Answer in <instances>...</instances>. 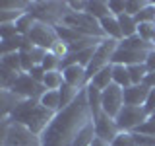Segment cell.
Here are the masks:
<instances>
[{
    "instance_id": "35",
    "label": "cell",
    "mask_w": 155,
    "mask_h": 146,
    "mask_svg": "<svg viewBox=\"0 0 155 146\" xmlns=\"http://www.w3.org/2000/svg\"><path fill=\"white\" fill-rule=\"evenodd\" d=\"M153 31H155V23H140L138 26V35L142 37L143 41H147V43H151Z\"/></svg>"
},
{
    "instance_id": "28",
    "label": "cell",
    "mask_w": 155,
    "mask_h": 146,
    "mask_svg": "<svg viewBox=\"0 0 155 146\" xmlns=\"http://www.w3.org/2000/svg\"><path fill=\"white\" fill-rule=\"evenodd\" d=\"M0 64L10 68V70L14 72H19L21 74V57H19V53H8V55H2V61H0Z\"/></svg>"
},
{
    "instance_id": "36",
    "label": "cell",
    "mask_w": 155,
    "mask_h": 146,
    "mask_svg": "<svg viewBox=\"0 0 155 146\" xmlns=\"http://www.w3.org/2000/svg\"><path fill=\"white\" fill-rule=\"evenodd\" d=\"M16 35H19L16 29V23H0V37H2V41L4 39H12Z\"/></svg>"
},
{
    "instance_id": "22",
    "label": "cell",
    "mask_w": 155,
    "mask_h": 146,
    "mask_svg": "<svg viewBox=\"0 0 155 146\" xmlns=\"http://www.w3.org/2000/svg\"><path fill=\"white\" fill-rule=\"evenodd\" d=\"M81 90H78V88H74V86H70V84H62V88L58 90V94H60V111L62 109H66L68 105H72L74 103V99L78 97V94H80Z\"/></svg>"
},
{
    "instance_id": "43",
    "label": "cell",
    "mask_w": 155,
    "mask_h": 146,
    "mask_svg": "<svg viewBox=\"0 0 155 146\" xmlns=\"http://www.w3.org/2000/svg\"><path fill=\"white\" fill-rule=\"evenodd\" d=\"M143 84L147 86V88H155V72H149L147 76H145V80H143Z\"/></svg>"
},
{
    "instance_id": "44",
    "label": "cell",
    "mask_w": 155,
    "mask_h": 146,
    "mask_svg": "<svg viewBox=\"0 0 155 146\" xmlns=\"http://www.w3.org/2000/svg\"><path fill=\"white\" fill-rule=\"evenodd\" d=\"M91 146H110V144H109V142H105V140H101V138H95Z\"/></svg>"
},
{
    "instance_id": "41",
    "label": "cell",
    "mask_w": 155,
    "mask_h": 146,
    "mask_svg": "<svg viewBox=\"0 0 155 146\" xmlns=\"http://www.w3.org/2000/svg\"><path fill=\"white\" fill-rule=\"evenodd\" d=\"M145 111H147V115L151 117L155 113V88H151L149 90V96H147V101H145Z\"/></svg>"
},
{
    "instance_id": "29",
    "label": "cell",
    "mask_w": 155,
    "mask_h": 146,
    "mask_svg": "<svg viewBox=\"0 0 155 146\" xmlns=\"http://www.w3.org/2000/svg\"><path fill=\"white\" fill-rule=\"evenodd\" d=\"M128 72H130L132 84H143L145 76L149 74V70H147L145 64H132V66H128Z\"/></svg>"
},
{
    "instance_id": "14",
    "label": "cell",
    "mask_w": 155,
    "mask_h": 146,
    "mask_svg": "<svg viewBox=\"0 0 155 146\" xmlns=\"http://www.w3.org/2000/svg\"><path fill=\"white\" fill-rule=\"evenodd\" d=\"M149 90L145 84H132L124 90V105H145L149 96Z\"/></svg>"
},
{
    "instance_id": "24",
    "label": "cell",
    "mask_w": 155,
    "mask_h": 146,
    "mask_svg": "<svg viewBox=\"0 0 155 146\" xmlns=\"http://www.w3.org/2000/svg\"><path fill=\"white\" fill-rule=\"evenodd\" d=\"M25 39L23 35H16L12 39H4L2 43H0V51H2V55H8V53H19L25 45Z\"/></svg>"
},
{
    "instance_id": "42",
    "label": "cell",
    "mask_w": 155,
    "mask_h": 146,
    "mask_svg": "<svg viewBox=\"0 0 155 146\" xmlns=\"http://www.w3.org/2000/svg\"><path fill=\"white\" fill-rule=\"evenodd\" d=\"M145 66H147L149 72H155V49L147 53V58H145Z\"/></svg>"
},
{
    "instance_id": "33",
    "label": "cell",
    "mask_w": 155,
    "mask_h": 146,
    "mask_svg": "<svg viewBox=\"0 0 155 146\" xmlns=\"http://www.w3.org/2000/svg\"><path fill=\"white\" fill-rule=\"evenodd\" d=\"M110 146H136V138L134 133H126V130H120L118 136L110 142Z\"/></svg>"
},
{
    "instance_id": "9",
    "label": "cell",
    "mask_w": 155,
    "mask_h": 146,
    "mask_svg": "<svg viewBox=\"0 0 155 146\" xmlns=\"http://www.w3.org/2000/svg\"><path fill=\"white\" fill-rule=\"evenodd\" d=\"M27 39L35 47H41V49H45V51H51V49L54 47V43L58 41V35H56V29L52 26H47V23L37 22L35 26H33V29L29 31Z\"/></svg>"
},
{
    "instance_id": "26",
    "label": "cell",
    "mask_w": 155,
    "mask_h": 146,
    "mask_svg": "<svg viewBox=\"0 0 155 146\" xmlns=\"http://www.w3.org/2000/svg\"><path fill=\"white\" fill-rule=\"evenodd\" d=\"M62 84H64V76H62V70H54V72H47L45 80H43V86L47 90H60Z\"/></svg>"
},
{
    "instance_id": "20",
    "label": "cell",
    "mask_w": 155,
    "mask_h": 146,
    "mask_svg": "<svg viewBox=\"0 0 155 146\" xmlns=\"http://www.w3.org/2000/svg\"><path fill=\"white\" fill-rule=\"evenodd\" d=\"M113 84L120 86L122 90H126L128 86H132L128 66H124V64H113Z\"/></svg>"
},
{
    "instance_id": "6",
    "label": "cell",
    "mask_w": 155,
    "mask_h": 146,
    "mask_svg": "<svg viewBox=\"0 0 155 146\" xmlns=\"http://www.w3.org/2000/svg\"><path fill=\"white\" fill-rule=\"evenodd\" d=\"M149 119L145 107L142 105H124L120 109V113L116 115V125H118L120 130H126V133H134L140 125H143L145 121Z\"/></svg>"
},
{
    "instance_id": "4",
    "label": "cell",
    "mask_w": 155,
    "mask_h": 146,
    "mask_svg": "<svg viewBox=\"0 0 155 146\" xmlns=\"http://www.w3.org/2000/svg\"><path fill=\"white\" fill-rule=\"evenodd\" d=\"M62 23L72 29H76L78 33H81V35L85 37H97V39H107L103 29H101V23L99 19H95L93 16H89L87 12L84 14H74L70 12L68 16L62 19Z\"/></svg>"
},
{
    "instance_id": "23",
    "label": "cell",
    "mask_w": 155,
    "mask_h": 146,
    "mask_svg": "<svg viewBox=\"0 0 155 146\" xmlns=\"http://www.w3.org/2000/svg\"><path fill=\"white\" fill-rule=\"evenodd\" d=\"M118 23H120V31H122V39L132 37L138 33V22H136L134 16L122 14V16H118Z\"/></svg>"
},
{
    "instance_id": "21",
    "label": "cell",
    "mask_w": 155,
    "mask_h": 146,
    "mask_svg": "<svg viewBox=\"0 0 155 146\" xmlns=\"http://www.w3.org/2000/svg\"><path fill=\"white\" fill-rule=\"evenodd\" d=\"M39 101H41L43 107H47L52 113H58V111H60V94H58V90H47L45 94L41 96Z\"/></svg>"
},
{
    "instance_id": "31",
    "label": "cell",
    "mask_w": 155,
    "mask_h": 146,
    "mask_svg": "<svg viewBox=\"0 0 155 146\" xmlns=\"http://www.w3.org/2000/svg\"><path fill=\"white\" fill-rule=\"evenodd\" d=\"M18 76H19V72H14V70H10V68L0 64V78H2V88L4 90H10V88L14 86V82L18 80Z\"/></svg>"
},
{
    "instance_id": "8",
    "label": "cell",
    "mask_w": 155,
    "mask_h": 146,
    "mask_svg": "<svg viewBox=\"0 0 155 146\" xmlns=\"http://www.w3.org/2000/svg\"><path fill=\"white\" fill-rule=\"evenodd\" d=\"M4 146H41V138L33 134L27 127L19 123H10L4 134Z\"/></svg>"
},
{
    "instance_id": "32",
    "label": "cell",
    "mask_w": 155,
    "mask_h": 146,
    "mask_svg": "<svg viewBox=\"0 0 155 146\" xmlns=\"http://www.w3.org/2000/svg\"><path fill=\"white\" fill-rule=\"evenodd\" d=\"M41 66L45 68V72H54V70H60V58H58L56 55H52L51 51L47 53V57L43 58Z\"/></svg>"
},
{
    "instance_id": "37",
    "label": "cell",
    "mask_w": 155,
    "mask_h": 146,
    "mask_svg": "<svg viewBox=\"0 0 155 146\" xmlns=\"http://www.w3.org/2000/svg\"><path fill=\"white\" fill-rule=\"evenodd\" d=\"M134 133H140V134H149V136H155V119L149 117L143 125H140Z\"/></svg>"
},
{
    "instance_id": "15",
    "label": "cell",
    "mask_w": 155,
    "mask_h": 146,
    "mask_svg": "<svg viewBox=\"0 0 155 146\" xmlns=\"http://www.w3.org/2000/svg\"><path fill=\"white\" fill-rule=\"evenodd\" d=\"M101 29H103L105 37L107 39H114V41H122V31H120V23H118V18L116 16H107L101 19Z\"/></svg>"
},
{
    "instance_id": "16",
    "label": "cell",
    "mask_w": 155,
    "mask_h": 146,
    "mask_svg": "<svg viewBox=\"0 0 155 146\" xmlns=\"http://www.w3.org/2000/svg\"><path fill=\"white\" fill-rule=\"evenodd\" d=\"M118 47H120V49H130V51H143V53H149V51H153V49H155L153 43L143 41V39L140 37L138 33H136V35H132V37L122 39V41L118 43Z\"/></svg>"
},
{
    "instance_id": "34",
    "label": "cell",
    "mask_w": 155,
    "mask_h": 146,
    "mask_svg": "<svg viewBox=\"0 0 155 146\" xmlns=\"http://www.w3.org/2000/svg\"><path fill=\"white\" fill-rule=\"evenodd\" d=\"M149 2H140V0H126V14L128 16H138Z\"/></svg>"
},
{
    "instance_id": "5",
    "label": "cell",
    "mask_w": 155,
    "mask_h": 146,
    "mask_svg": "<svg viewBox=\"0 0 155 146\" xmlns=\"http://www.w3.org/2000/svg\"><path fill=\"white\" fill-rule=\"evenodd\" d=\"M118 43L120 41H114V39H103V41L99 43V47L95 49V55L93 58H91V62H89V66L85 68L87 70V80H91L99 70H103L105 66H109V64H113V55H114V51L118 49Z\"/></svg>"
},
{
    "instance_id": "1",
    "label": "cell",
    "mask_w": 155,
    "mask_h": 146,
    "mask_svg": "<svg viewBox=\"0 0 155 146\" xmlns=\"http://www.w3.org/2000/svg\"><path fill=\"white\" fill-rule=\"evenodd\" d=\"M91 121L93 117L87 103V92L84 88L74 99V103L58 111L54 119L48 123L45 133L39 136L41 146H72L78 134L84 130V127Z\"/></svg>"
},
{
    "instance_id": "12",
    "label": "cell",
    "mask_w": 155,
    "mask_h": 146,
    "mask_svg": "<svg viewBox=\"0 0 155 146\" xmlns=\"http://www.w3.org/2000/svg\"><path fill=\"white\" fill-rule=\"evenodd\" d=\"M147 53L143 51H130V49H116L113 55V64H124V66H132V64H145Z\"/></svg>"
},
{
    "instance_id": "2",
    "label": "cell",
    "mask_w": 155,
    "mask_h": 146,
    "mask_svg": "<svg viewBox=\"0 0 155 146\" xmlns=\"http://www.w3.org/2000/svg\"><path fill=\"white\" fill-rule=\"evenodd\" d=\"M54 115L56 113H52L47 107H43L39 99H19L10 109V121L12 123H19V125L27 127L37 136H41L45 133V129L54 119Z\"/></svg>"
},
{
    "instance_id": "19",
    "label": "cell",
    "mask_w": 155,
    "mask_h": 146,
    "mask_svg": "<svg viewBox=\"0 0 155 146\" xmlns=\"http://www.w3.org/2000/svg\"><path fill=\"white\" fill-rule=\"evenodd\" d=\"M89 16H93L95 19H103L107 16H110V10H109V2L105 0H87V10H85Z\"/></svg>"
},
{
    "instance_id": "10",
    "label": "cell",
    "mask_w": 155,
    "mask_h": 146,
    "mask_svg": "<svg viewBox=\"0 0 155 146\" xmlns=\"http://www.w3.org/2000/svg\"><path fill=\"white\" fill-rule=\"evenodd\" d=\"M93 127H95V134L97 138L105 140V142H113V140L118 136L120 129L118 125H116V119H113V117H109L105 113V111H101L99 115L93 117Z\"/></svg>"
},
{
    "instance_id": "39",
    "label": "cell",
    "mask_w": 155,
    "mask_h": 146,
    "mask_svg": "<svg viewBox=\"0 0 155 146\" xmlns=\"http://www.w3.org/2000/svg\"><path fill=\"white\" fill-rule=\"evenodd\" d=\"M134 138H136V146H155V136L134 133Z\"/></svg>"
},
{
    "instance_id": "18",
    "label": "cell",
    "mask_w": 155,
    "mask_h": 146,
    "mask_svg": "<svg viewBox=\"0 0 155 146\" xmlns=\"http://www.w3.org/2000/svg\"><path fill=\"white\" fill-rule=\"evenodd\" d=\"M89 84L91 86H95L97 90H107L110 84H113V64H109V66H105L103 70H99L97 74L89 80Z\"/></svg>"
},
{
    "instance_id": "7",
    "label": "cell",
    "mask_w": 155,
    "mask_h": 146,
    "mask_svg": "<svg viewBox=\"0 0 155 146\" xmlns=\"http://www.w3.org/2000/svg\"><path fill=\"white\" fill-rule=\"evenodd\" d=\"M8 92H12L19 99H41V96L47 92V88L43 84H39V82H35L27 72H21Z\"/></svg>"
},
{
    "instance_id": "13",
    "label": "cell",
    "mask_w": 155,
    "mask_h": 146,
    "mask_svg": "<svg viewBox=\"0 0 155 146\" xmlns=\"http://www.w3.org/2000/svg\"><path fill=\"white\" fill-rule=\"evenodd\" d=\"M62 76H64L66 84L74 86L78 90H84V88H87V84H89V80H87V70L80 64L64 68V70H62Z\"/></svg>"
},
{
    "instance_id": "45",
    "label": "cell",
    "mask_w": 155,
    "mask_h": 146,
    "mask_svg": "<svg viewBox=\"0 0 155 146\" xmlns=\"http://www.w3.org/2000/svg\"><path fill=\"white\" fill-rule=\"evenodd\" d=\"M151 43H153V45H155V31H153V39H151Z\"/></svg>"
},
{
    "instance_id": "3",
    "label": "cell",
    "mask_w": 155,
    "mask_h": 146,
    "mask_svg": "<svg viewBox=\"0 0 155 146\" xmlns=\"http://www.w3.org/2000/svg\"><path fill=\"white\" fill-rule=\"evenodd\" d=\"M27 14H31L37 22L54 27L70 14V8L68 2H29Z\"/></svg>"
},
{
    "instance_id": "25",
    "label": "cell",
    "mask_w": 155,
    "mask_h": 146,
    "mask_svg": "<svg viewBox=\"0 0 155 146\" xmlns=\"http://www.w3.org/2000/svg\"><path fill=\"white\" fill-rule=\"evenodd\" d=\"M95 138H97V134H95L93 121H91V123H87V125L84 127V130L78 134V138L74 140V144H72V146H91Z\"/></svg>"
},
{
    "instance_id": "40",
    "label": "cell",
    "mask_w": 155,
    "mask_h": 146,
    "mask_svg": "<svg viewBox=\"0 0 155 146\" xmlns=\"http://www.w3.org/2000/svg\"><path fill=\"white\" fill-rule=\"evenodd\" d=\"M27 74L31 76L35 82H39V84H43V80H45V74H47V72H45V68H43L41 64H35V66L31 68V70L27 72Z\"/></svg>"
},
{
    "instance_id": "30",
    "label": "cell",
    "mask_w": 155,
    "mask_h": 146,
    "mask_svg": "<svg viewBox=\"0 0 155 146\" xmlns=\"http://www.w3.org/2000/svg\"><path fill=\"white\" fill-rule=\"evenodd\" d=\"M134 18H136V22H138V26H140V23H155V4L149 2L147 6H145L138 16H134Z\"/></svg>"
},
{
    "instance_id": "46",
    "label": "cell",
    "mask_w": 155,
    "mask_h": 146,
    "mask_svg": "<svg viewBox=\"0 0 155 146\" xmlns=\"http://www.w3.org/2000/svg\"><path fill=\"white\" fill-rule=\"evenodd\" d=\"M151 119H155V115H151Z\"/></svg>"
},
{
    "instance_id": "11",
    "label": "cell",
    "mask_w": 155,
    "mask_h": 146,
    "mask_svg": "<svg viewBox=\"0 0 155 146\" xmlns=\"http://www.w3.org/2000/svg\"><path fill=\"white\" fill-rule=\"evenodd\" d=\"M124 107V90L116 84H110L107 90H103V111L109 117L116 119L120 109Z\"/></svg>"
},
{
    "instance_id": "17",
    "label": "cell",
    "mask_w": 155,
    "mask_h": 146,
    "mask_svg": "<svg viewBox=\"0 0 155 146\" xmlns=\"http://www.w3.org/2000/svg\"><path fill=\"white\" fill-rule=\"evenodd\" d=\"M85 92H87V103H89V109H91V117L99 115L103 111V92L97 90L91 84H87Z\"/></svg>"
},
{
    "instance_id": "27",
    "label": "cell",
    "mask_w": 155,
    "mask_h": 146,
    "mask_svg": "<svg viewBox=\"0 0 155 146\" xmlns=\"http://www.w3.org/2000/svg\"><path fill=\"white\" fill-rule=\"evenodd\" d=\"M35 23H37V19L33 18L31 14H27V12H25V14H23V16L16 22V29H18L19 35L27 37V35H29V31L33 29V26H35Z\"/></svg>"
},
{
    "instance_id": "38",
    "label": "cell",
    "mask_w": 155,
    "mask_h": 146,
    "mask_svg": "<svg viewBox=\"0 0 155 146\" xmlns=\"http://www.w3.org/2000/svg\"><path fill=\"white\" fill-rule=\"evenodd\" d=\"M109 10L113 16H122L126 14V2H118V0H109Z\"/></svg>"
}]
</instances>
